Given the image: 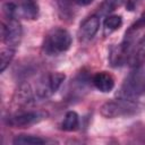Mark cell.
<instances>
[{
    "label": "cell",
    "mask_w": 145,
    "mask_h": 145,
    "mask_svg": "<svg viewBox=\"0 0 145 145\" xmlns=\"http://www.w3.org/2000/svg\"><path fill=\"white\" fill-rule=\"evenodd\" d=\"M72 39L70 33L61 27L52 28L44 37L43 50L49 56H58L68 51L71 46Z\"/></svg>",
    "instance_id": "6da1fadb"
},
{
    "label": "cell",
    "mask_w": 145,
    "mask_h": 145,
    "mask_svg": "<svg viewBox=\"0 0 145 145\" xmlns=\"http://www.w3.org/2000/svg\"><path fill=\"white\" fill-rule=\"evenodd\" d=\"M143 94H145V74L142 71L140 67L134 68L125 78L119 91V96L135 101Z\"/></svg>",
    "instance_id": "7a4b0ae2"
},
{
    "label": "cell",
    "mask_w": 145,
    "mask_h": 145,
    "mask_svg": "<svg viewBox=\"0 0 145 145\" xmlns=\"http://www.w3.org/2000/svg\"><path fill=\"white\" fill-rule=\"evenodd\" d=\"M137 104L133 100L127 99H118L108 101L100 108V113L104 118H119L126 116H133L137 112Z\"/></svg>",
    "instance_id": "3957f363"
},
{
    "label": "cell",
    "mask_w": 145,
    "mask_h": 145,
    "mask_svg": "<svg viewBox=\"0 0 145 145\" xmlns=\"http://www.w3.org/2000/svg\"><path fill=\"white\" fill-rule=\"evenodd\" d=\"M65 78L66 76L62 72H51L46 76H43L36 84L35 96L41 100L51 96L58 91V88L63 83Z\"/></svg>",
    "instance_id": "277c9868"
},
{
    "label": "cell",
    "mask_w": 145,
    "mask_h": 145,
    "mask_svg": "<svg viewBox=\"0 0 145 145\" xmlns=\"http://www.w3.org/2000/svg\"><path fill=\"white\" fill-rule=\"evenodd\" d=\"M8 20L6 23H2L1 27V36L3 43L15 49L17 45H19L22 37H23V27L20 23L16 18H7Z\"/></svg>",
    "instance_id": "5b68a950"
},
{
    "label": "cell",
    "mask_w": 145,
    "mask_h": 145,
    "mask_svg": "<svg viewBox=\"0 0 145 145\" xmlns=\"http://www.w3.org/2000/svg\"><path fill=\"white\" fill-rule=\"evenodd\" d=\"M44 118V114L39 111H24L8 118L7 123L14 128H27Z\"/></svg>",
    "instance_id": "8992f818"
},
{
    "label": "cell",
    "mask_w": 145,
    "mask_h": 145,
    "mask_svg": "<svg viewBox=\"0 0 145 145\" xmlns=\"http://www.w3.org/2000/svg\"><path fill=\"white\" fill-rule=\"evenodd\" d=\"M131 45H133V41L123 39L120 44L111 49L109 54V60L112 67H120L127 62Z\"/></svg>",
    "instance_id": "52a82bcc"
},
{
    "label": "cell",
    "mask_w": 145,
    "mask_h": 145,
    "mask_svg": "<svg viewBox=\"0 0 145 145\" xmlns=\"http://www.w3.org/2000/svg\"><path fill=\"white\" fill-rule=\"evenodd\" d=\"M100 28V18L96 15L87 17L85 20L82 22L78 28V39L83 42L89 41L95 36Z\"/></svg>",
    "instance_id": "ba28073f"
},
{
    "label": "cell",
    "mask_w": 145,
    "mask_h": 145,
    "mask_svg": "<svg viewBox=\"0 0 145 145\" xmlns=\"http://www.w3.org/2000/svg\"><path fill=\"white\" fill-rule=\"evenodd\" d=\"M145 61V34L135 43L131 45L127 63H129L133 68L140 67Z\"/></svg>",
    "instance_id": "9c48e42d"
},
{
    "label": "cell",
    "mask_w": 145,
    "mask_h": 145,
    "mask_svg": "<svg viewBox=\"0 0 145 145\" xmlns=\"http://www.w3.org/2000/svg\"><path fill=\"white\" fill-rule=\"evenodd\" d=\"M92 82H93V85L100 92H103V93H109L114 87V78L112 77L111 74H109L106 71L96 72L93 76Z\"/></svg>",
    "instance_id": "30bf717a"
},
{
    "label": "cell",
    "mask_w": 145,
    "mask_h": 145,
    "mask_svg": "<svg viewBox=\"0 0 145 145\" xmlns=\"http://www.w3.org/2000/svg\"><path fill=\"white\" fill-rule=\"evenodd\" d=\"M39 14V7L34 0H24L20 6H17V17H24L28 19H35Z\"/></svg>",
    "instance_id": "8fae6325"
},
{
    "label": "cell",
    "mask_w": 145,
    "mask_h": 145,
    "mask_svg": "<svg viewBox=\"0 0 145 145\" xmlns=\"http://www.w3.org/2000/svg\"><path fill=\"white\" fill-rule=\"evenodd\" d=\"M79 126V117L75 111H68L61 123V129L65 131H74Z\"/></svg>",
    "instance_id": "7c38bea8"
},
{
    "label": "cell",
    "mask_w": 145,
    "mask_h": 145,
    "mask_svg": "<svg viewBox=\"0 0 145 145\" xmlns=\"http://www.w3.org/2000/svg\"><path fill=\"white\" fill-rule=\"evenodd\" d=\"M57 10L62 19H71L72 17V0H54Z\"/></svg>",
    "instance_id": "4fadbf2b"
},
{
    "label": "cell",
    "mask_w": 145,
    "mask_h": 145,
    "mask_svg": "<svg viewBox=\"0 0 145 145\" xmlns=\"http://www.w3.org/2000/svg\"><path fill=\"white\" fill-rule=\"evenodd\" d=\"M12 143L15 145H41L45 144L46 140L39 137V136H33V135H18L14 138Z\"/></svg>",
    "instance_id": "5bb4252c"
},
{
    "label": "cell",
    "mask_w": 145,
    "mask_h": 145,
    "mask_svg": "<svg viewBox=\"0 0 145 145\" xmlns=\"http://www.w3.org/2000/svg\"><path fill=\"white\" fill-rule=\"evenodd\" d=\"M104 35H108V34H111L112 32L117 31L118 28L121 27L122 25V18L121 16H118V15H112V16H108L104 20Z\"/></svg>",
    "instance_id": "9a60e30c"
},
{
    "label": "cell",
    "mask_w": 145,
    "mask_h": 145,
    "mask_svg": "<svg viewBox=\"0 0 145 145\" xmlns=\"http://www.w3.org/2000/svg\"><path fill=\"white\" fill-rule=\"evenodd\" d=\"M127 0H103V2L100 6V14L101 15H108L116 9L120 8L122 5H125Z\"/></svg>",
    "instance_id": "2e32d148"
},
{
    "label": "cell",
    "mask_w": 145,
    "mask_h": 145,
    "mask_svg": "<svg viewBox=\"0 0 145 145\" xmlns=\"http://www.w3.org/2000/svg\"><path fill=\"white\" fill-rule=\"evenodd\" d=\"M15 56V49L12 48H3L0 52V72H3L5 69L9 66L12 58Z\"/></svg>",
    "instance_id": "e0dca14e"
},
{
    "label": "cell",
    "mask_w": 145,
    "mask_h": 145,
    "mask_svg": "<svg viewBox=\"0 0 145 145\" xmlns=\"http://www.w3.org/2000/svg\"><path fill=\"white\" fill-rule=\"evenodd\" d=\"M143 27H145V12L142 14V16L127 29L126 34H125V39H128V40H131L134 41V36L138 33L139 29H142Z\"/></svg>",
    "instance_id": "ac0fdd59"
},
{
    "label": "cell",
    "mask_w": 145,
    "mask_h": 145,
    "mask_svg": "<svg viewBox=\"0 0 145 145\" xmlns=\"http://www.w3.org/2000/svg\"><path fill=\"white\" fill-rule=\"evenodd\" d=\"M77 5H79V6H87V5H89V3H92L94 0H74Z\"/></svg>",
    "instance_id": "d6986e66"
}]
</instances>
